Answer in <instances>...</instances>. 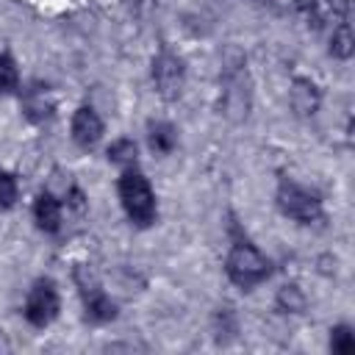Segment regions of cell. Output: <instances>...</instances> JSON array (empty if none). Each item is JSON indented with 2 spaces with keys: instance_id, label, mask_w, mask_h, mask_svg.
Returning a JSON list of instances; mask_svg holds the SVG:
<instances>
[{
  "instance_id": "11",
  "label": "cell",
  "mask_w": 355,
  "mask_h": 355,
  "mask_svg": "<svg viewBox=\"0 0 355 355\" xmlns=\"http://www.w3.org/2000/svg\"><path fill=\"white\" fill-rule=\"evenodd\" d=\"M275 305L280 313H302L308 308V294L300 283H283L275 294Z\"/></svg>"
},
{
  "instance_id": "2",
  "label": "cell",
  "mask_w": 355,
  "mask_h": 355,
  "mask_svg": "<svg viewBox=\"0 0 355 355\" xmlns=\"http://www.w3.org/2000/svg\"><path fill=\"white\" fill-rule=\"evenodd\" d=\"M116 194L122 202V211L128 214V219L136 227H147L155 222L158 216V202H155V191L150 186V180L139 172V169H122L119 180H116Z\"/></svg>"
},
{
  "instance_id": "10",
  "label": "cell",
  "mask_w": 355,
  "mask_h": 355,
  "mask_svg": "<svg viewBox=\"0 0 355 355\" xmlns=\"http://www.w3.org/2000/svg\"><path fill=\"white\" fill-rule=\"evenodd\" d=\"M147 147L155 155H169L178 147V128L166 119H153L147 125Z\"/></svg>"
},
{
  "instance_id": "8",
  "label": "cell",
  "mask_w": 355,
  "mask_h": 355,
  "mask_svg": "<svg viewBox=\"0 0 355 355\" xmlns=\"http://www.w3.org/2000/svg\"><path fill=\"white\" fill-rule=\"evenodd\" d=\"M288 105L297 116H313L322 105V89L311 78H294L288 89Z\"/></svg>"
},
{
  "instance_id": "12",
  "label": "cell",
  "mask_w": 355,
  "mask_h": 355,
  "mask_svg": "<svg viewBox=\"0 0 355 355\" xmlns=\"http://www.w3.org/2000/svg\"><path fill=\"white\" fill-rule=\"evenodd\" d=\"M22 111H25L28 119L44 122V119L53 116L55 105H53V100L47 97V89H31V92L25 94V100H22Z\"/></svg>"
},
{
  "instance_id": "4",
  "label": "cell",
  "mask_w": 355,
  "mask_h": 355,
  "mask_svg": "<svg viewBox=\"0 0 355 355\" xmlns=\"http://www.w3.org/2000/svg\"><path fill=\"white\" fill-rule=\"evenodd\" d=\"M75 283H78V288H80L83 311H86V319H89V322L105 324V322L116 319L119 308H116V302L111 300V294L103 288V283H100V277L94 275L92 266H78V269H75Z\"/></svg>"
},
{
  "instance_id": "13",
  "label": "cell",
  "mask_w": 355,
  "mask_h": 355,
  "mask_svg": "<svg viewBox=\"0 0 355 355\" xmlns=\"http://www.w3.org/2000/svg\"><path fill=\"white\" fill-rule=\"evenodd\" d=\"M105 155H108L111 164H116V166H122V169H130V166H136V161H139V144H136L130 136H119V139H114V141L108 144Z\"/></svg>"
},
{
  "instance_id": "16",
  "label": "cell",
  "mask_w": 355,
  "mask_h": 355,
  "mask_svg": "<svg viewBox=\"0 0 355 355\" xmlns=\"http://www.w3.org/2000/svg\"><path fill=\"white\" fill-rule=\"evenodd\" d=\"M17 86H19L17 61L8 53H0V92H14Z\"/></svg>"
},
{
  "instance_id": "6",
  "label": "cell",
  "mask_w": 355,
  "mask_h": 355,
  "mask_svg": "<svg viewBox=\"0 0 355 355\" xmlns=\"http://www.w3.org/2000/svg\"><path fill=\"white\" fill-rule=\"evenodd\" d=\"M153 86H155V94L166 103L178 100L183 86H186V64L178 53L172 50H161L155 58H153Z\"/></svg>"
},
{
  "instance_id": "15",
  "label": "cell",
  "mask_w": 355,
  "mask_h": 355,
  "mask_svg": "<svg viewBox=\"0 0 355 355\" xmlns=\"http://www.w3.org/2000/svg\"><path fill=\"white\" fill-rule=\"evenodd\" d=\"M330 349L338 355H349L355 349V336L349 324H336L330 327Z\"/></svg>"
},
{
  "instance_id": "7",
  "label": "cell",
  "mask_w": 355,
  "mask_h": 355,
  "mask_svg": "<svg viewBox=\"0 0 355 355\" xmlns=\"http://www.w3.org/2000/svg\"><path fill=\"white\" fill-rule=\"evenodd\" d=\"M103 130H105V125H103L100 114H97L92 105L75 108L72 122H69V133H72V141H75L80 150L97 147V141L103 139Z\"/></svg>"
},
{
  "instance_id": "3",
  "label": "cell",
  "mask_w": 355,
  "mask_h": 355,
  "mask_svg": "<svg viewBox=\"0 0 355 355\" xmlns=\"http://www.w3.org/2000/svg\"><path fill=\"white\" fill-rule=\"evenodd\" d=\"M275 202L280 208L283 216L300 222V225H313L324 216V208H322V197L294 180H280L277 191H275Z\"/></svg>"
},
{
  "instance_id": "5",
  "label": "cell",
  "mask_w": 355,
  "mask_h": 355,
  "mask_svg": "<svg viewBox=\"0 0 355 355\" xmlns=\"http://www.w3.org/2000/svg\"><path fill=\"white\" fill-rule=\"evenodd\" d=\"M61 311V297H58V288L50 277H39L28 294H25V305H22V313L28 319V324L33 327H47Z\"/></svg>"
},
{
  "instance_id": "14",
  "label": "cell",
  "mask_w": 355,
  "mask_h": 355,
  "mask_svg": "<svg viewBox=\"0 0 355 355\" xmlns=\"http://www.w3.org/2000/svg\"><path fill=\"white\" fill-rule=\"evenodd\" d=\"M352 53H355V33H352L349 22H338L330 36V55L338 61H349Z\"/></svg>"
},
{
  "instance_id": "9",
  "label": "cell",
  "mask_w": 355,
  "mask_h": 355,
  "mask_svg": "<svg viewBox=\"0 0 355 355\" xmlns=\"http://www.w3.org/2000/svg\"><path fill=\"white\" fill-rule=\"evenodd\" d=\"M33 222L42 233H58L64 225V205L61 197H55L53 191H42L33 200Z\"/></svg>"
},
{
  "instance_id": "1",
  "label": "cell",
  "mask_w": 355,
  "mask_h": 355,
  "mask_svg": "<svg viewBox=\"0 0 355 355\" xmlns=\"http://www.w3.org/2000/svg\"><path fill=\"white\" fill-rule=\"evenodd\" d=\"M225 275L233 286L250 291L272 275V261L247 239H236L225 258Z\"/></svg>"
},
{
  "instance_id": "17",
  "label": "cell",
  "mask_w": 355,
  "mask_h": 355,
  "mask_svg": "<svg viewBox=\"0 0 355 355\" xmlns=\"http://www.w3.org/2000/svg\"><path fill=\"white\" fill-rule=\"evenodd\" d=\"M19 200V183L11 172L0 169V208H14Z\"/></svg>"
}]
</instances>
